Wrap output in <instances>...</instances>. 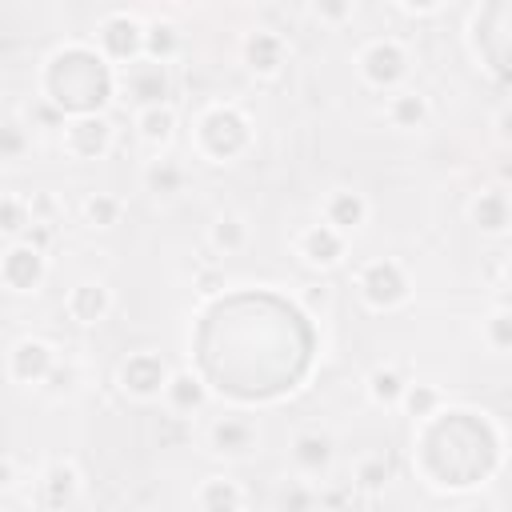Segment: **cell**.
I'll return each instance as SVG.
<instances>
[{"label":"cell","instance_id":"1","mask_svg":"<svg viewBox=\"0 0 512 512\" xmlns=\"http://www.w3.org/2000/svg\"><path fill=\"white\" fill-rule=\"evenodd\" d=\"M112 92V64L88 44L56 48L44 64V96L60 116H104Z\"/></svg>","mask_w":512,"mask_h":512},{"label":"cell","instance_id":"2","mask_svg":"<svg viewBox=\"0 0 512 512\" xmlns=\"http://www.w3.org/2000/svg\"><path fill=\"white\" fill-rule=\"evenodd\" d=\"M252 140V124L240 108L232 104H212L200 120H196V144L208 160H236Z\"/></svg>","mask_w":512,"mask_h":512},{"label":"cell","instance_id":"3","mask_svg":"<svg viewBox=\"0 0 512 512\" xmlns=\"http://www.w3.org/2000/svg\"><path fill=\"white\" fill-rule=\"evenodd\" d=\"M356 284H360L364 304L376 308V312L400 308V304L408 300V292H412L408 272H404L396 260H368V264L360 268V280H356Z\"/></svg>","mask_w":512,"mask_h":512},{"label":"cell","instance_id":"4","mask_svg":"<svg viewBox=\"0 0 512 512\" xmlns=\"http://www.w3.org/2000/svg\"><path fill=\"white\" fill-rule=\"evenodd\" d=\"M96 40H100V56H104V60H112V64H132V60H140V52H144V20H136V16H128V12H112V16H104Z\"/></svg>","mask_w":512,"mask_h":512},{"label":"cell","instance_id":"5","mask_svg":"<svg viewBox=\"0 0 512 512\" xmlns=\"http://www.w3.org/2000/svg\"><path fill=\"white\" fill-rule=\"evenodd\" d=\"M360 76L364 84L372 88H396L408 72V52L396 44V40H372L364 52H360Z\"/></svg>","mask_w":512,"mask_h":512},{"label":"cell","instance_id":"6","mask_svg":"<svg viewBox=\"0 0 512 512\" xmlns=\"http://www.w3.org/2000/svg\"><path fill=\"white\" fill-rule=\"evenodd\" d=\"M48 276V260L44 252L28 248L24 240H16L4 256H0V280L12 288V292H36Z\"/></svg>","mask_w":512,"mask_h":512},{"label":"cell","instance_id":"7","mask_svg":"<svg viewBox=\"0 0 512 512\" xmlns=\"http://www.w3.org/2000/svg\"><path fill=\"white\" fill-rule=\"evenodd\" d=\"M168 384V364L156 356V352H132L124 364H120V388L136 400H152L160 396Z\"/></svg>","mask_w":512,"mask_h":512},{"label":"cell","instance_id":"8","mask_svg":"<svg viewBox=\"0 0 512 512\" xmlns=\"http://www.w3.org/2000/svg\"><path fill=\"white\" fill-rule=\"evenodd\" d=\"M56 368V348L48 340H16V348L8 352V376L16 384H44L48 372Z\"/></svg>","mask_w":512,"mask_h":512},{"label":"cell","instance_id":"9","mask_svg":"<svg viewBox=\"0 0 512 512\" xmlns=\"http://www.w3.org/2000/svg\"><path fill=\"white\" fill-rule=\"evenodd\" d=\"M64 148L76 160H96L112 148V124L108 116H72L64 124Z\"/></svg>","mask_w":512,"mask_h":512},{"label":"cell","instance_id":"10","mask_svg":"<svg viewBox=\"0 0 512 512\" xmlns=\"http://www.w3.org/2000/svg\"><path fill=\"white\" fill-rule=\"evenodd\" d=\"M168 72L164 64H152V60H132L128 64V96L140 104V108H156V104H168Z\"/></svg>","mask_w":512,"mask_h":512},{"label":"cell","instance_id":"11","mask_svg":"<svg viewBox=\"0 0 512 512\" xmlns=\"http://www.w3.org/2000/svg\"><path fill=\"white\" fill-rule=\"evenodd\" d=\"M240 56H244V64H248L256 76H272V72H280V64H284V40H280L276 32H268V28H256V32L244 36Z\"/></svg>","mask_w":512,"mask_h":512},{"label":"cell","instance_id":"12","mask_svg":"<svg viewBox=\"0 0 512 512\" xmlns=\"http://www.w3.org/2000/svg\"><path fill=\"white\" fill-rule=\"evenodd\" d=\"M64 308H68V316H72L76 324H100V320L112 312V292H108L104 284H96V280H84V284H76V288L68 292Z\"/></svg>","mask_w":512,"mask_h":512},{"label":"cell","instance_id":"13","mask_svg":"<svg viewBox=\"0 0 512 512\" xmlns=\"http://www.w3.org/2000/svg\"><path fill=\"white\" fill-rule=\"evenodd\" d=\"M364 220H368V200H364L360 192H332V196L324 200V224H328L332 232L348 236V232L364 228Z\"/></svg>","mask_w":512,"mask_h":512},{"label":"cell","instance_id":"14","mask_svg":"<svg viewBox=\"0 0 512 512\" xmlns=\"http://www.w3.org/2000/svg\"><path fill=\"white\" fill-rule=\"evenodd\" d=\"M300 256L312 264V268H332L340 256H344V236L332 232L328 224H312L300 232Z\"/></svg>","mask_w":512,"mask_h":512},{"label":"cell","instance_id":"15","mask_svg":"<svg viewBox=\"0 0 512 512\" xmlns=\"http://www.w3.org/2000/svg\"><path fill=\"white\" fill-rule=\"evenodd\" d=\"M208 444H212V452H220V456H244V452H252V444H256V428H252L244 416H220V420L208 428Z\"/></svg>","mask_w":512,"mask_h":512},{"label":"cell","instance_id":"16","mask_svg":"<svg viewBox=\"0 0 512 512\" xmlns=\"http://www.w3.org/2000/svg\"><path fill=\"white\" fill-rule=\"evenodd\" d=\"M40 492H44V504H48V508L72 504L76 492H80V472H76V464L52 460V464L44 468V476H40Z\"/></svg>","mask_w":512,"mask_h":512},{"label":"cell","instance_id":"17","mask_svg":"<svg viewBox=\"0 0 512 512\" xmlns=\"http://www.w3.org/2000/svg\"><path fill=\"white\" fill-rule=\"evenodd\" d=\"M472 220L480 232L488 236H504L508 232V192L504 188H488L472 200Z\"/></svg>","mask_w":512,"mask_h":512},{"label":"cell","instance_id":"18","mask_svg":"<svg viewBox=\"0 0 512 512\" xmlns=\"http://www.w3.org/2000/svg\"><path fill=\"white\" fill-rule=\"evenodd\" d=\"M196 504H200V512H240L244 508V492L228 476H208L196 488Z\"/></svg>","mask_w":512,"mask_h":512},{"label":"cell","instance_id":"19","mask_svg":"<svg viewBox=\"0 0 512 512\" xmlns=\"http://www.w3.org/2000/svg\"><path fill=\"white\" fill-rule=\"evenodd\" d=\"M164 400H168L172 412H200L204 400H208V392H204L200 376H192V372H168Z\"/></svg>","mask_w":512,"mask_h":512},{"label":"cell","instance_id":"20","mask_svg":"<svg viewBox=\"0 0 512 512\" xmlns=\"http://www.w3.org/2000/svg\"><path fill=\"white\" fill-rule=\"evenodd\" d=\"M292 460L300 472H324L332 464V436L324 432H300L292 440Z\"/></svg>","mask_w":512,"mask_h":512},{"label":"cell","instance_id":"21","mask_svg":"<svg viewBox=\"0 0 512 512\" xmlns=\"http://www.w3.org/2000/svg\"><path fill=\"white\" fill-rule=\"evenodd\" d=\"M180 52V28L172 20H148L144 24V60L164 64Z\"/></svg>","mask_w":512,"mask_h":512},{"label":"cell","instance_id":"22","mask_svg":"<svg viewBox=\"0 0 512 512\" xmlns=\"http://www.w3.org/2000/svg\"><path fill=\"white\" fill-rule=\"evenodd\" d=\"M136 128H140V136L148 140V144H168L172 136H176V112H172V104H156V108H140L136 112Z\"/></svg>","mask_w":512,"mask_h":512},{"label":"cell","instance_id":"23","mask_svg":"<svg viewBox=\"0 0 512 512\" xmlns=\"http://www.w3.org/2000/svg\"><path fill=\"white\" fill-rule=\"evenodd\" d=\"M208 240H212V248L224 252V256L240 252V248L248 244V224H244V216H236V212H220V216L212 220Z\"/></svg>","mask_w":512,"mask_h":512},{"label":"cell","instance_id":"24","mask_svg":"<svg viewBox=\"0 0 512 512\" xmlns=\"http://www.w3.org/2000/svg\"><path fill=\"white\" fill-rule=\"evenodd\" d=\"M388 120L396 128H420L428 120V100L420 92H396L388 100Z\"/></svg>","mask_w":512,"mask_h":512},{"label":"cell","instance_id":"25","mask_svg":"<svg viewBox=\"0 0 512 512\" xmlns=\"http://www.w3.org/2000/svg\"><path fill=\"white\" fill-rule=\"evenodd\" d=\"M404 388H408V380H404L400 368H372L368 372V396L376 404H400Z\"/></svg>","mask_w":512,"mask_h":512},{"label":"cell","instance_id":"26","mask_svg":"<svg viewBox=\"0 0 512 512\" xmlns=\"http://www.w3.org/2000/svg\"><path fill=\"white\" fill-rule=\"evenodd\" d=\"M144 184H148V192H156V196H176V192L184 188V168L172 164V160H152V164L144 168Z\"/></svg>","mask_w":512,"mask_h":512},{"label":"cell","instance_id":"27","mask_svg":"<svg viewBox=\"0 0 512 512\" xmlns=\"http://www.w3.org/2000/svg\"><path fill=\"white\" fill-rule=\"evenodd\" d=\"M120 212H124V204H120L116 196H108V192H92V196L84 200V220H88L92 228H112V224H120Z\"/></svg>","mask_w":512,"mask_h":512},{"label":"cell","instance_id":"28","mask_svg":"<svg viewBox=\"0 0 512 512\" xmlns=\"http://www.w3.org/2000/svg\"><path fill=\"white\" fill-rule=\"evenodd\" d=\"M400 404H404V412H408L412 420H428V416H436V408H440V392H436L432 384H408L404 396H400Z\"/></svg>","mask_w":512,"mask_h":512},{"label":"cell","instance_id":"29","mask_svg":"<svg viewBox=\"0 0 512 512\" xmlns=\"http://www.w3.org/2000/svg\"><path fill=\"white\" fill-rule=\"evenodd\" d=\"M28 224H32L28 200H20V196H0V236H24Z\"/></svg>","mask_w":512,"mask_h":512},{"label":"cell","instance_id":"30","mask_svg":"<svg viewBox=\"0 0 512 512\" xmlns=\"http://www.w3.org/2000/svg\"><path fill=\"white\" fill-rule=\"evenodd\" d=\"M484 340H488L492 352H508L512 348V312L508 308H496L484 320Z\"/></svg>","mask_w":512,"mask_h":512},{"label":"cell","instance_id":"31","mask_svg":"<svg viewBox=\"0 0 512 512\" xmlns=\"http://www.w3.org/2000/svg\"><path fill=\"white\" fill-rule=\"evenodd\" d=\"M388 480H392V468L384 464V456H368V460H360V468H356V484H360L364 492H380Z\"/></svg>","mask_w":512,"mask_h":512},{"label":"cell","instance_id":"32","mask_svg":"<svg viewBox=\"0 0 512 512\" xmlns=\"http://www.w3.org/2000/svg\"><path fill=\"white\" fill-rule=\"evenodd\" d=\"M24 152H28V132L16 120H4L0 124V160H20Z\"/></svg>","mask_w":512,"mask_h":512},{"label":"cell","instance_id":"33","mask_svg":"<svg viewBox=\"0 0 512 512\" xmlns=\"http://www.w3.org/2000/svg\"><path fill=\"white\" fill-rule=\"evenodd\" d=\"M280 512H312V492L300 484H284L280 488Z\"/></svg>","mask_w":512,"mask_h":512},{"label":"cell","instance_id":"34","mask_svg":"<svg viewBox=\"0 0 512 512\" xmlns=\"http://www.w3.org/2000/svg\"><path fill=\"white\" fill-rule=\"evenodd\" d=\"M28 216H32V224H48V228H52V216H56V200H52L48 192H36V196L28 200Z\"/></svg>","mask_w":512,"mask_h":512},{"label":"cell","instance_id":"35","mask_svg":"<svg viewBox=\"0 0 512 512\" xmlns=\"http://www.w3.org/2000/svg\"><path fill=\"white\" fill-rule=\"evenodd\" d=\"M48 240H52V228H48V224H28V228H24V244H28V248L44 252Z\"/></svg>","mask_w":512,"mask_h":512},{"label":"cell","instance_id":"36","mask_svg":"<svg viewBox=\"0 0 512 512\" xmlns=\"http://www.w3.org/2000/svg\"><path fill=\"white\" fill-rule=\"evenodd\" d=\"M72 380H76V368H68V364H64V368L56 364V368L48 372V388H52V392H60V388H72Z\"/></svg>","mask_w":512,"mask_h":512},{"label":"cell","instance_id":"37","mask_svg":"<svg viewBox=\"0 0 512 512\" xmlns=\"http://www.w3.org/2000/svg\"><path fill=\"white\" fill-rule=\"evenodd\" d=\"M12 484H16V464H12V456L0 452V492L12 488Z\"/></svg>","mask_w":512,"mask_h":512},{"label":"cell","instance_id":"38","mask_svg":"<svg viewBox=\"0 0 512 512\" xmlns=\"http://www.w3.org/2000/svg\"><path fill=\"white\" fill-rule=\"evenodd\" d=\"M220 288H224V276H220V272H204V276H200V292H204V296H212V292H220Z\"/></svg>","mask_w":512,"mask_h":512},{"label":"cell","instance_id":"39","mask_svg":"<svg viewBox=\"0 0 512 512\" xmlns=\"http://www.w3.org/2000/svg\"><path fill=\"white\" fill-rule=\"evenodd\" d=\"M352 8L348 4H316V16H328V20H340V16H348Z\"/></svg>","mask_w":512,"mask_h":512},{"label":"cell","instance_id":"40","mask_svg":"<svg viewBox=\"0 0 512 512\" xmlns=\"http://www.w3.org/2000/svg\"><path fill=\"white\" fill-rule=\"evenodd\" d=\"M436 8H440V4H408V0H404V12H436Z\"/></svg>","mask_w":512,"mask_h":512},{"label":"cell","instance_id":"41","mask_svg":"<svg viewBox=\"0 0 512 512\" xmlns=\"http://www.w3.org/2000/svg\"><path fill=\"white\" fill-rule=\"evenodd\" d=\"M112 512H136V508H132V504H120V508H112Z\"/></svg>","mask_w":512,"mask_h":512}]
</instances>
